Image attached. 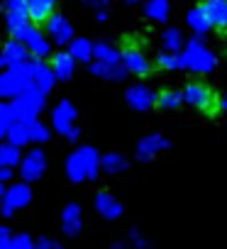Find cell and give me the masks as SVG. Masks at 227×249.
Masks as SVG:
<instances>
[{
    "label": "cell",
    "instance_id": "obj_12",
    "mask_svg": "<svg viewBox=\"0 0 227 249\" xmlns=\"http://www.w3.org/2000/svg\"><path fill=\"white\" fill-rule=\"evenodd\" d=\"M73 59H71V54L69 52H56L54 56H52V64H49V69L54 71V76H56V81H69L71 76H73Z\"/></svg>",
    "mask_w": 227,
    "mask_h": 249
},
{
    "label": "cell",
    "instance_id": "obj_31",
    "mask_svg": "<svg viewBox=\"0 0 227 249\" xmlns=\"http://www.w3.org/2000/svg\"><path fill=\"white\" fill-rule=\"evenodd\" d=\"M64 137H66L69 142H76V140L81 137V127H76V124H73V127H71V130H69V132H66Z\"/></svg>",
    "mask_w": 227,
    "mask_h": 249
},
{
    "label": "cell",
    "instance_id": "obj_11",
    "mask_svg": "<svg viewBox=\"0 0 227 249\" xmlns=\"http://www.w3.org/2000/svg\"><path fill=\"white\" fill-rule=\"evenodd\" d=\"M95 210H98V215L105 217V220H118L125 208H122V203H120L118 198H112L110 193L100 191V193L95 196Z\"/></svg>",
    "mask_w": 227,
    "mask_h": 249
},
{
    "label": "cell",
    "instance_id": "obj_2",
    "mask_svg": "<svg viewBox=\"0 0 227 249\" xmlns=\"http://www.w3.org/2000/svg\"><path fill=\"white\" fill-rule=\"evenodd\" d=\"M64 169H66V178L73 183L93 181L100 171V154L93 147H78L69 154Z\"/></svg>",
    "mask_w": 227,
    "mask_h": 249
},
{
    "label": "cell",
    "instance_id": "obj_9",
    "mask_svg": "<svg viewBox=\"0 0 227 249\" xmlns=\"http://www.w3.org/2000/svg\"><path fill=\"white\" fill-rule=\"evenodd\" d=\"M27 56H30V52H27V47L22 42L8 39L5 47H3V52H0V69H13V66L27 61Z\"/></svg>",
    "mask_w": 227,
    "mask_h": 249
},
{
    "label": "cell",
    "instance_id": "obj_3",
    "mask_svg": "<svg viewBox=\"0 0 227 249\" xmlns=\"http://www.w3.org/2000/svg\"><path fill=\"white\" fill-rule=\"evenodd\" d=\"M191 22L227 35V0H200L198 8L191 10Z\"/></svg>",
    "mask_w": 227,
    "mask_h": 249
},
{
    "label": "cell",
    "instance_id": "obj_32",
    "mask_svg": "<svg viewBox=\"0 0 227 249\" xmlns=\"http://www.w3.org/2000/svg\"><path fill=\"white\" fill-rule=\"evenodd\" d=\"M132 242H135V244H137L140 249H147V247H149V244H147V239H144V237H142L140 232H132Z\"/></svg>",
    "mask_w": 227,
    "mask_h": 249
},
{
    "label": "cell",
    "instance_id": "obj_23",
    "mask_svg": "<svg viewBox=\"0 0 227 249\" xmlns=\"http://www.w3.org/2000/svg\"><path fill=\"white\" fill-rule=\"evenodd\" d=\"M5 137H8V142L15 144V147H25V144H30V132H27L25 124H20V122H15L13 127H8Z\"/></svg>",
    "mask_w": 227,
    "mask_h": 249
},
{
    "label": "cell",
    "instance_id": "obj_8",
    "mask_svg": "<svg viewBox=\"0 0 227 249\" xmlns=\"http://www.w3.org/2000/svg\"><path fill=\"white\" fill-rule=\"evenodd\" d=\"M83 230V210L78 203H69L61 210V232L66 237H76Z\"/></svg>",
    "mask_w": 227,
    "mask_h": 249
},
{
    "label": "cell",
    "instance_id": "obj_36",
    "mask_svg": "<svg viewBox=\"0 0 227 249\" xmlns=\"http://www.w3.org/2000/svg\"><path fill=\"white\" fill-rule=\"evenodd\" d=\"M3 193H5V188H3V183H0V200H3Z\"/></svg>",
    "mask_w": 227,
    "mask_h": 249
},
{
    "label": "cell",
    "instance_id": "obj_29",
    "mask_svg": "<svg viewBox=\"0 0 227 249\" xmlns=\"http://www.w3.org/2000/svg\"><path fill=\"white\" fill-rule=\"evenodd\" d=\"M3 10L5 15H27V0H5Z\"/></svg>",
    "mask_w": 227,
    "mask_h": 249
},
{
    "label": "cell",
    "instance_id": "obj_18",
    "mask_svg": "<svg viewBox=\"0 0 227 249\" xmlns=\"http://www.w3.org/2000/svg\"><path fill=\"white\" fill-rule=\"evenodd\" d=\"M127 103H130L135 110H147V107L154 105V95H152L147 88L135 86V88H130V93H127Z\"/></svg>",
    "mask_w": 227,
    "mask_h": 249
},
{
    "label": "cell",
    "instance_id": "obj_34",
    "mask_svg": "<svg viewBox=\"0 0 227 249\" xmlns=\"http://www.w3.org/2000/svg\"><path fill=\"white\" fill-rule=\"evenodd\" d=\"M112 249H127V247H125V244H120V242H118V244H112Z\"/></svg>",
    "mask_w": 227,
    "mask_h": 249
},
{
    "label": "cell",
    "instance_id": "obj_7",
    "mask_svg": "<svg viewBox=\"0 0 227 249\" xmlns=\"http://www.w3.org/2000/svg\"><path fill=\"white\" fill-rule=\"evenodd\" d=\"M76 117H78V112H76V107H73L71 100H59V105L52 110V124H54V130L59 135H66L73 127Z\"/></svg>",
    "mask_w": 227,
    "mask_h": 249
},
{
    "label": "cell",
    "instance_id": "obj_22",
    "mask_svg": "<svg viewBox=\"0 0 227 249\" xmlns=\"http://www.w3.org/2000/svg\"><path fill=\"white\" fill-rule=\"evenodd\" d=\"M0 249H35V239L30 234H10L5 239H0Z\"/></svg>",
    "mask_w": 227,
    "mask_h": 249
},
{
    "label": "cell",
    "instance_id": "obj_14",
    "mask_svg": "<svg viewBox=\"0 0 227 249\" xmlns=\"http://www.w3.org/2000/svg\"><path fill=\"white\" fill-rule=\"evenodd\" d=\"M154 105L161 110H178L183 105V90L178 88H161L154 95Z\"/></svg>",
    "mask_w": 227,
    "mask_h": 249
},
{
    "label": "cell",
    "instance_id": "obj_20",
    "mask_svg": "<svg viewBox=\"0 0 227 249\" xmlns=\"http://www.w3.org/2000/svg\"><path fill=\"white\" fill-rule=\"evenodd\" d=\"M166 147V140L164 137H147L140 142V149H137V157L144 161V159H152L157 152H161Z\"/></svg>",
    "mask_w": 227,
    "mask_h": 249
},
{
    "label": "cell",
    "instance_id": "obj_13",
    "mask_svg": "<svg viewBox=\"0 0 227 249\" xmlns=\"http://www.w3.org/2000/svg\"><path fill=\"white\" fill-rule=\"evenodd\" d=\"M56 0H27V15L32 22H47L49 15H54Z\"/></svg>",
    "mask_w": 227,
    "mask_h": 249
},
{
    "label": "cell",
    "instance_id": "obj_15",
    "mask_svg": "<svg viewBox=\"0 0 227 249\" xmlns=\"http://www.w3.org/2000/svg\"><path fill=\"white\" fill-rule=\"evenodd\" d=\"M54 83H56V76H54V71H52L47 64H39V61H37V66H35V73H32V86L47 95V93L54 88Z\"/></svg>",
    "mask_w": 227,
    "mask_h": 249
},
{
    "label": "cell",
    "instance_id": "obj_24",
    "mask_svg": "<svg viewBox=\"0 0 227 249\" xmlns=\"http://www.w3.org/2000/svg\"><path fill=\"white\" fill-rule=\"evenodd\" d=\"M93 56H95L98 61H103V64H118L120 52H115L110 44L100 42V44H93Z\"/></svg>",
    "mask_w": 227,
    "mask_h": 249
},
{
    "label": "cell",
    "instance_id": "obj_21",
    "mask_svg": "<svg viewBox=\"0 0 227 249\" xmlns=\"http://www.w3.org/2000/svg\"><path fill=\"white\" fill-rule=\"evenodd\" d=\"M90 71H93L95 76H103V78H110V81H118V78H122V76L127 73L120 64H103V61H95V64L90 66Z\"/></svg>",
    "mask_w": 227,
    "mask_h": 249
},
{
    "label": "cell",
    "instance_id": "obj_19",
    "mask_svg": "<svg viewBox=\"0 0 227 249\" xmlns=\"http://www.w3.org/2000/svg\"><path fill=\"white\" fill-rule=\"evenodd\" d=\"M69 54H71L73 61H88L93 56V44L88 39H83V37H78V39L73 37L69 42Z\"/></svg>",
    "mask_w": 227,
    "mask_h": 249
},
{
    "label": "cell",
    "instance_id": "obj_6",
    "mask_svg": "<svg viewBox=\"0 0 227 249\" xmlns=\"http://www.w3.org/2000/svg\"><path fill=\"white\" fill-rule=\"evenodd\" d=\"M120 59H122V69L130 71V73H135V76H140V78H144V76L152 73V64L147 61V56L137 47H125L120 52Z\"/></svg>",
    "mask_w": 227,
    "mask_h": 249
},
{
    "label": "cell",
    "instance_id": "obj_5",
    "mask_svg": "<svg viewBox=\"0 0 227 249\" xmlns=\"http://www.w3.org/2000/svg\"><path fill=\"white\" fill-rule=\"evenodd\" d=\"M44 169H47V157H44L42 149L27 152V157H22V161H20V176H22L25 183L39 181L42 174H44Z\"/></svg>",
    "mask_w": 227,
    "mask_h": 249
},
{
    "label": "cell",
    "instance_id": "obj_16",
    "mask_svg": "<svg viewBox=\"0 0 227 249\" xmlns=\"http://www.w3.org/2000/svg\"><path fill=\"white\" fill-rule=\"evenodd\" d=\"M25 47H27V52H30L35 59H44V56L52 54V44H49V39H47L39 30L25 42Z\"/></svg>",
    "mask_w": 227,
    "mask_h": 249
},
{
    "label": "cell",
    "instance_id": "obj_4",
    "mask_svg": "<svg viewBox=\"0 0 227 249\" xmlns=\"http://www.w3.org/2000/svg\"><path fill=\"white\" fill-rule=\"evenodd\" d=\"M32 203V188L30 183L20 181V183H13L5 193H3V200H0V210H3L5 217H13L17 210L27 208Z\"/></svg>",
    "mask_w": 227,
    "mask_h": 249
},
{
    "label": "cell",
    "instance_id": "obj_35",
    "mask_svg": "<svg viewBox=\"0 0 227 249\" xmlns=\"http://www.w3.org/2000/svg\"><path fill=\"white\" fill-rule=\"evenodd\" d=\"M3 140H5V130H3V127H0V142H3Z\"/></svg>",
    "mask_w": 227,
    "mask_h": 249
},
{
    "label": "cell",
    "instance_id": "obj_28",
    "mask_svg": "<svg viewBox=\"0 0 227 249\" xmlns=\"http://www.w3.org/2000/svg\"><path fill=\"white\" fill-rule=\"evenodd\" d=\"M157 66L164 69V71H174V69L181 66V61H178V56H174V54H169V52H161V54L157 56Z\"/></svg>",
    "mask_w": 227,
    "mask_h": 249
},
{
    "label": "cell",
    "instance_id": "obj_26",
    "mask_svg": "<svg viewBox=\"0 0 227 249\" xmlns=\"http://www.w3.org/2000/svg\"><path fill=\"white\" fill-rule=\"evenodd\" d=\"M27 132H30V142H35V144H44L52 137L49 127H47V124H42L39 120H35L32 124H27Z\"/></svg>",
    "mask_w": 227,
    "mask_h": 249
},
{
    "label": "cell",
    "instance_id": "obj_1",
    "mask_svg": "<svg viewBox=\"0 0 227 249\" xmlns=\"http://www.w3.org/2000/svg\"><path fill=\"white\" fill-rule=\"evenodd\" d=\"M183 103L193 105L205 117H220L222 110H225V98L220 95V90H215L210 83H205L200 78L186 83V88H183Z\"/></svg>",
    "mask_w": 227,
    "mask_h": 249
},
{
    "label": "cell",
    "instance_id": "obj_27",
    "mask_svg": "<svg viewBox=\"0 0 227 249\" xmlns=\"http://www.w3.org/2000/svg\"><path fill=\"white\" fill-rule=\"evenodd\" d=\"M15 122H17V120H15V107H13V103L0 100V127L8 132V127H13Z\"/></svg>",
    "mask_w": 227,
    "mask_h": 249
},
{
    "label": "cell",
    "instance_id": "obj_25",
    "mask_svg": "<svg viewBox=\"0 0 227 249\" xmlns=\"http://www.w3.org/2000/svg\"><path fill=\"white\" fill-rule=\"evenodd\" d=\"M100 166H103L107 174H120V171L127 169V161H125V157H120V154H105V157H100Z\"/></svg>",
    "mask_w": 227,
    "mask_h": 249
},
{
    "label": "cell",
    "instance_id": "obj_10",
    "mask_svg": "<svg viewBox=\"0 0 227 249\" xmlns=\"http://www.w3.org/2000/svg\"><path fill=\"white\" fill-rule=\"evenodd\" d=\"M47 32H49V37H52L56 44H69V42L73 39V27H71V22H69L64 15H59V13L49 15V20H47Z\"/></svg>",
    "mask_w": 227,
    "mask_h": 249
},
{
    "label": "cell",
    "instance_id": "obj_33",
    "mask_svg": "<svg viewBox=\"0 0 227 249\" xmlns=\"http://www.w3.org/2000/svg\"><path fill=\"white\" fill-rule=\"evenodd\" d=\"M13 178V169H3L0 166V183H8Z\"/></svg>",
    "mask_w": 227,
    "mask_h": 249
},
{
    "label": "cell",
    "instance_id": "obj_30",
    "mask_svg": "<svg viewBox=\"0 0 227 249\" xmlns=\"http://www.w3.org/2000/svg\"><path fill=\"white\" fill-rule=\"evenodd\" d=\"M35 249H64L61 242H56L54 237H39L35 242Z\"/></svg>",
    "mask_w": 227,
    "mask_h": 249
},
{
    "label": "cell",
    "instance_id": "obj_17",
    "mask_svg": "<svg viewBox=\"0 0 227 249\" xmlns=\"http://www.w3.org/2000/svg\"><path fill=\"white\" fill-rule=\"evenodd\" d=\"M22 161V152L20 147L10 144V142H0V166L3 169H15Z\"/></svg>",
    "mask_w": 227,
    "mask_h": 249
}]
</instances>
